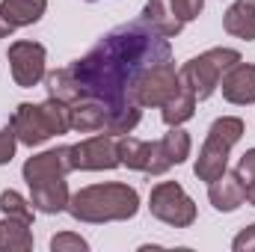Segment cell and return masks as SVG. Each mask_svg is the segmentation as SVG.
Listing matches in <instances>:
<instances>
[{
  "label": "cell",
  "instance_id": "cell-20",
  "mask_svg": "<svg viewBox=\"0 0 255 252\" xmlns=\"http://www.w3.org/2000/svg\"><path fill=\"white\" fill-rule=\"evenodd\" d=\"M0 9L18 30V27H33L36 21H42L48 0H0Z\"/></svg>",
  "mask_w": 255,
  "mask_h": 252
},
{
  "label": "cell",
  "instance_id": "cell-27",
  "mask_svg": "<svg viewBox=\"0 0 255 252\" xmlns=\"http://www.w3.org/2000/svg\"><path fill=\"white\" fill-rule=\"evenodd\" d=\"M238 175L244 178V184L255 178V148H247V151H244V157H241V163H238Z\"/></svg>",
  "mask_w": 255,
  "mask_h": 252
},
{
  "label": "cell",
  "instance_id": "cell-6",
  "mask_svg": "<svg viewBox=\"0 0 255 252\" xmlns=\"http://www.w3.org/2000/svg\"><path fill=\"white\" fill-rule=\"evenodd\" d=\"M238 60H241V51H235V48H211V51L193 57V60H187L178 68L181 86L190 92L196 101H208L220 89L223 74Z\"/></svg>",
  "mask_w": 255,
  "mask_h": 252
},
{
  "label": "cell",
  "instance_id": "cell-13",
  "mask_svg": "<svg viewBox=\"0 0 255 252\" xmlns=\"http://www.w3.org/2000/svg\"><path fill=\"white\" fill-rule=\"evenodd\" d=\"M208 199H211V205L220 211V214H232V211H238L244 202H247V184H244V178L238 175V169L235 172H223V175H217L214 181H208Z\"/></svg>",
  "mask_w": 255,
  "mask_h": 252
},
{
  "label": "cell",
  "instance_id": "cell-22",
  "mask_svg": "<svg viewBox=\"0 0 255 252\" xmlns=\"http://www.w3.org/2000/svg\"><path fill=\"white\" fill-rule=\"evenodd\" d=\"M0 211L3 217H15V220H24L33 226V217H36V208L30 199H24L18 190H3L0 193Z\"/></svg>",
  "mask_w": 255,
  "mask_h": 252
},
{
  "label": "cell",
  "instance_id": "cell-19",
  "mask_svg": "<svg viewBox=\"0 0 255 252\" xmlns=\"http://www.w3.org/2000/svg\"><path fill=\"white\" fill-rule=\"evenodd\" d=\"M151 145H154V142L136 139V136H130V133L119 136V160H122V166L148 175V166H151Z\"/></svg>",
  "mask_w": 255,
  "mask_h": 252
},
{
  "label": "cell",
  "instance_id": "cell-23",
  "mask_svg": "<svg viewBox=\"0 0 255 252\" xmlns=\"http://www.w3.org/2000/svg\"><path fill=\"white\" fill-rule=\"evenodd\" d=\"M51 250L54 252H86L89 244L80 235H74V232H60V235L51 238Z\"/></svg>",
  "mask_w": 255,
  "mask_h": 252
},
{
  "label": "cell",
  "instance_id": "cell-2",
  "mask_svg": "<svg viewBox=\"0 0 255 252\" xmlns=\"http://www.w3.org/2000/svg\"><path fill=\"white\" fill-rule=\"evenodd\" d=\"M71 172V160H68V145L60 148H48L42 154H33L24 160V181L30 187V202L36 211L42 214H63L68 208V181L65 175Z\"/></svg>",
  "mask_w": 255,
  "mask_h": 252
},
{
  "label": "cell",
  "instance_id": "cell-10",
  "mask_svg": "<svg viewBox=\"0 0 255 252\" xmlns=\"http://www.w3.org/2000/svg\"><path fill=\"white\" fill-rule=\"evenodd\" d=\"M178 92H181V77H178L172 60H163V63L151 65L139 77V83H136V104L139 107H163Z\"/></svg>",
  "mask_w": 255,
  "mask_h": 252
},
{
  "label": "cell",
  "instance_id": "cell-29",
  "mask_svg": "<svg viewBox=\"0 0 255 252\" xmlns=\"http://www.w3.org/2000/svg\"><path fill=\"white\" fill-rule=\"evenodd\" d=\"M247 202L255 208V178L253 181H247Z\"/></svg>",
  "mask_w": 255,
  "mask_h": 252
},
{
  "label": "cell",
  "instance_id": "cell-8",
  "mask_svg": "<svg viewBox=\"0 0 255 252\" xmlns=\"http://www.w3.org/2000/svg\"><path fill=\"white\" fill-rule=\"evenodd\" d=\"M68 160L71 172H101V169H116L122 166L119 160V136L113 133H95L89 139H80L77 145H68Z\"/></svg>",
  "mask_w": 255,
  "mask_h": 252
},
{
  "label": "cell",
  "instance_id": "cell-9",
  "mask_svg": "<svg viewBox=\"0 0 255 252\" xmlns=\"http://www.w3.org/2000/svg\"><path fill=\"white\" fill-rule=\"evenodd\" d=\"M6 60H9V71H12V80L15 86L21 89H33L45 80V63H48V51L45 45L39 42H30V39H18L9 45L6 51Z\"/></svg>",
  "mask_w": 255,
  "mask_h": 252
},
{
  "label": "cell",
  "instance_id": "cell-7",
  "mask_svg": "<svg viewBox=\"0 0 255 252\" xmlns=\"http://www.w3.org/2000/svg\"><path fill=\"white\" fill-rule=\"evenodd\" d=\"M148 211L154 220L172 229H190L196 223V202L178 181H160L148 193Z\"/></svg>",
  "mask_w": 255,
  "mask_h": 252
},
{
  "label": "cell",
  "instance_id": "cell-18",
  "mask_svg": "<svg viewBox=\"0 0 255 252\" xmlns=\"http://www.w3.org/2000/svg\"><path fill=\"white\" fill-rule=\"evenodd\" d=\"M0 250L3 252H30L33 250L30 223L15 220V217H3V223H0Z\"/></svg>",
  "mask_w": 255,
  "mask_h": 252
},
{
  "label": "cell",
  "instance_id": "cell-11",
  "mask_svg": "<svg viewBox=\"0 0 255 252\" xmlns=\"http://www.w3.org/2000/svg\"><path fill=\"white\" fill-rule=\"evenodd\" d=\"M193 139L187 130L181 127H169V133H163L154 145H151V166H148V175H163L169 172L172 166H181L187 157H190Z\"/></svg>",
  "mask_w": 255,
  "mask_h": 252
},
{
  "label": "cell",
  "instance_id": "cell-5",
  "mask_svg": "<svg viewBox=\"0 0 255 252\" xmlns=\"http://www.w3.org/2000/svg\"><path fill=\"white\" fill-rule=\"evenodd\" d=\"M241 136H244V119H238V116L214 119V125L208 127V136L199 148V157L193 163L196 178L199 181H214L217 175H223L226 166H229V154L241 142Z\"/></svg>",
  "mask_w": 255,
  "mask_h": 252
},
{
  "label": "cell",
  "instance_id": "cell-30",
  "mask_svg": "<svg viewBox=\"0 0 255 252\" xmlns=\"http://www.w3.org/2000/svg\"><path fill=\"white\" fill-rule=\"evenodd\" d=\"M86 3H95V0H86Z\"/></svg>",
  "mask_w": 255,
  "mask_h": 252
},
{
  "label": "cell",
  "instance_id": "cell-3",
  "mask_svg": "<svg viewBox=\"0 0 255 252\" xmlns=\"http://www.w3.org/2000/svg\"><path fill=\"white\" fill-rule=\"evenodd\" d=\"M77 223H122V220H133L139 211V193L122 184V181H107V184H89V187L77 190L68 199L65 208Z\"/></svg>",
  "mask_w": 255,
  "mask_h": 252
},
{
  "label": "cell",
  "instance_id": "cell-17",
  "mask_svg": "<svg viewBox=\"0 0 255 252\" xmlns=\"http://www.w3.org/2000/svg\"><path fill=\"white\" fill-rule=\"evenodd\" d=\"M45 89H48V98H57V101H63L68 107L83 98V92H80V86H77V80H74L71 65L57 68V71H48V74H45Z\"/></svg>",
  "mask_w": 255,
  "mask_h": 252
},
{
  "label": "cell",
  "instance_id": "cell-26",
  "mask_svg": "<svg viewBox=\"0 0 255 252\" xmlns=\"http://www.w3.org/2000/svg\"><path fill=\"white\" fill-rule=\"evenodd\" d=\"M232 250L235 252H255V223L247 226V229L232 241Z\"/></svg>",
  "mask_w": 255,
  "mask_h": 252
},
{
  "label": "cell",
  "instance_id": "cell-15",
  "mask_svg": "<svg viewBox=\"0 0 255 252\" xmlns=\"http://www.w3.org/2000/svg\"><path fill=\"white\" fill-rule=\"evenodd\" d=\"M151 30H157L160 36H166V39H175L181 30H184V24L178 21V15H175V9H172V0H148L145 6H142V15H139Z\"/></svg>",
  "mask_w": 255,
  "mask_h": 252
},
{
  "label": "cell",
  "instance_id": "cell-16",
  "mask_svg": "<svg viewBox=\"0 0 255 252\" xmlns=\"http://www.w3.org/2000/svg\"><path fill=\"white\" fill-rule=\"evenodd\" d=\"M223 30L235 39H255V0H235L223 15Z\"/></svg>",
  "mask_w": 255,
  "mask_h": 252
},
{
  "label": "cell",
  "instance_id": "cell-4",
  "mask_svg": "<svg viewBox=\"0 0 255 252\" xmlns=\"http://www.w3.org/2000/svg\"><path fill=\"white\" fill-rule=\"evenodd\" d=\"M9 127L15 130L18 142L21 145H42L48 142L51 136H60L65 130H71L68 125V104L57 101V98H48L42 104H18L12 119H9Z\"/></svg>",
  "mask_w": 255,
  "mask_h": 252
},
{
  "label": "cell",
  "instance_id": "cell-25",
  "mask_svg": "<svg viewBox=\"0 0 255 252\" xmlns=\"http://www.w3.org/2000/svg\"><path fill=\"white\" fill-rule=\"evenodd\" d=\"M15 148H18V136H15V130L6 125L0 127V166H6L12 157H15Z\"/></svg>",
  "mask_w": 255,
  "mask_h": 252
},
{
  "label": "cell",
  "instance_id": "cell-12",
  "mask_svg": "<svg viewBox=\"0 0 255 252\" xmlns=\"http://www.w3.org/2000/svg\"><path fill=\"white\" fill-rule=\"evenodd\" d=\"M220 89H223V98L229 104H238V107L255 104V65L238 60L223 74Z\"/></svg>",
  "mask_w": 255,
  "mask_h": 252
},
{
  "label": "cell",
  "instance_id": "cell-24",
  "mask_svg": "<svg viewBox=\"0 0 255 252\" xmlns=\"http://www.w3.org/2000/svg\"><path fill=\"white\" fill-rule=\"evenodd\" d=\"M172 9H175V15H178L181 24H190V21H196L202 15L205 0H172Z\"/></svg>",
  "mask_w": 255,
  "mask_h": 252
},
{
  "label": "cell",
  "instance_id": "cell-14",
  "mask_svg": "<svg viewBox=\"0 0 255 252\" xmlns=\"http://www.w3.org/2000/svg\"><path fill=\"white\" fill-rule=\"evenodd\" d=\"M68 125L80 133H98L107 127V107L95 98H80L68 107Z\"/></svg>",
  "mask_w": 255,
  "mask_h": 252
},
{
  "label": "cell",
  "instance_id": "cell-21",
  "mask_svg": "<svg viewBox=\"0 0 255 252\" xmlns=\"http://www.w3.org/2000/svg\"><path fill=\"white\" fill-rule=\"evenodd\" d=\"M196 98H193L190 92L181 86V92L178 95H172L163 107H160V116H163V125L166 127H181L184 122H190L193 116H196Z\"/></svg>",
  "mask_w": 255,
  "mask_h": 252
},
{
  "label": "cell",
  "instance_id": "cell-1",
  "mask_svg": "<svg viewBox=\"0 0 255 252\" xmlns=\"http://www.w3.org/2000/svg\"><path fill=\"white\" fill-rule=\"evenodd\" d=\"M163 60H172L169 39L136 18L104 33L80 60L71 63L83 98H95L107 107L104 133L125 136L139 125L142 107L136 104V83Z\"/></svg>",
  "mask_w": 255,
  "mask_h": 252
},
{
  "label": "cell",
  "instance_id": "cell-28",
  "mask_svg": "<svg viewBox=\"0 0 255 252\" xmlns=\"http://www.w3.org/2000/svg\"><path fill=\"white\" fill-rule=\"evenodd\" d=\"M12 33H15V24H12V21L3 15V9H0V39H9Z\"/></svg>",
  "mask_w": 255,
  "mask_h": 252
}]
</instances>
